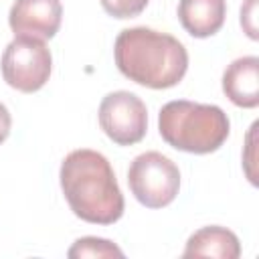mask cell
Masks as SVG:
<instances>
[{"mask_svg": "<svg viewBox=\"0 0 259 259\" xmlns=\"http://www.w3.org/2000/svg\"><path fill=\"white\" fill-rule=\"evenodd\" d=\"M61 188L75 212L85 223L113 225L123 214V194L107 158L95 150H73L61 164Z\"/></svg>", "mask_w": 259, "mask_h": 259, "instance_id": "cell-1", "label": "cell"}, {"mask_svg": "<svg viewBox=\"0 0 259 259\" xmlns=\"http://www.w3.org/2000/svg\"><path fill=\"white\" fill-rule=\"evenodd\" d=\"M113 57L121 75L150 89L174 87L188 69L184 45L168 32L146 26L123 28L115 38Z\"/></svg>", "mask_w": 259, "mask_h": 259, "instance_id": "cell-2", "label": "cell"}, {"mask_svg": "<svg viewBox=\"0 0 259 259\" xmlns=\"http://www.w3.org/2000/svg\"><path fill=\"white\" fill-rule=\"evenodd\" d=\"M158 127L168 146L188 154H210L227 142L231 123L219 105L176 99L160 109Z\"/></svg>", "mask_w": 259, "mask_h": 259, "instance_id": "cell-3", "label": "cell"}, {"mask_svg": "<svg viewBox=\"0 0 259 259\" xmlns=\"http://www.w3.org/2000/svg\"><path fill=\"white\" fill-rule=\"evenodd\" d=\"M127 184L138 202L148 208L168 206L180 188L178 166L160 152H144L127 170Z\"/></svg>", "mask_w": 259, "mask_h": 259, "instance_id": "cell-4", "label": "cell"}, {"mask_svg": "<svg viewBox=\"0 0 259 259\" xmlns=\"http://www.w3.org/2000/svg\"><path fill=\"white\" fill-rule=\"evenodd\" d=\"M0 67L2 77L10 87L22 93H32L49 81L53 57L42 38L18 34L4 49Z\"/></svg>", "mask_w": 259, "mask_h": 259, "instance_id": "cell-5", "label": "cell"}, {"mask_svg": "<svg viewBox=\"0 0 259 259\" xmlns=\"http://www.w3.org/2000/svg\"><path fill=\"white\" fill-rule=\"evenodd\" d=\"M99 125L117 146H134L148 130L146 103L130 91L107 93L99 103Z\"/></svg>", "mask_w": 259, "mask_h": 259, "instance_id": "cell-6", "label": "cell"}, {"mask_svg": "<svg viewBox=\"0 0 259 259\" xmlns=\"http://www.w3.org/2000/svg\"><path fill=\"white\" fill-rule=\"evenodd\" d=\"M61 18V0H16L10 8L8 24L16 36L24 34L47 40L59 32Z\"/></svg>", "mask_w": 259, "mask_h": 259, "instance_id": "cell-7", "label": "cell"}, {"mask_svg": "<svg viewBox=\"0 0 259 259\" xmlns=\"http://www.w3.org/2000/svg\"><path fill=\"white\" fill-rule=\"evenodd\" d=\"M223 91L239 107L253 109L259 105V59L241 57L223 73Z\"/></svg>", "mask_w": 259, "mask_h": 259, "instance_id": "cell-8", "label": "cell"}, {"mask_svg": "<svg viewBox=\"0 0 259 259\" xmlns=\"http://www.w3.org/2000/svg\"><path fill=\"white\" fill-rule=\"evenodd\" d=\"M227 14L225 0H180L178 18L184 30L196 38L212 36L221 30Z\"/></svg>", "mask_w": 259, "mask_h": 259, "instance_id": "cell-9", "label": "cell"}, {"mask_svg": "<svg viewBox=\"0 0 259 259\" xmlns=\"http://www.w3.org/2000/svg\"><path fill=\"white\" fill-rule=\"evenodd\" d=\"M184 257H219L237 259L241 255V243L237 235L225 227H202L190 235L184 247Z\"/></svg>", "mask_w": 259, "mask_h": 259, "instance_id": "cell-10", "label": "cell"}, {"mask_svg": "<svg viewBox=\"0 0 259 259\" xmlns=\"http://www.w3.org/2000/svg\"><path fill=\"white\" fill-rule=\"evenodd\" d=\"M67 255L71 259H75V257H123V251L107 239L83 237L73 243V247L69 249Z\"/></svg>", "mask_w": 259, "mask_h": 259, "instance_id": "cell-11", "label": "cell"}, {"mask_svg": "<svg viewBox=\"0 0 259 259\" xmlns=\"http://www.w3.org/2000/svg\"><path fill=\"white\" fill-rule=\"evenodd\" d=\"M103 10L113 18H134L146 6L148 0H99Z\"/></svg>", "mask_w": 259, "mask_h": 259, "instance_id": "cell-12", "label": "cell"}, {"mask_svg": "<svg viewBox=\"0 0 259 259\" xmlns=\"http://www.w3.org/2000/svg\"><path fill=\"white\" fill-rule=\"evenodd\" d=\"M10 125H12V117H10V111L4 103H0V144L8 138L10 134Z\"/></svg>", "mask_w": 259, "mask_h": 259, "instance_id": "cell-13", "label": "cell"}]
</instances>
